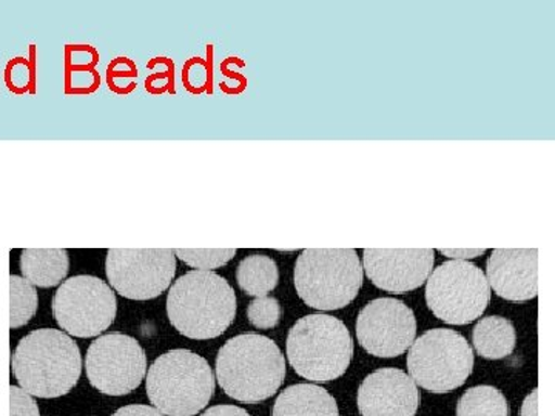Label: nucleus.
I'll return each mask as SVG.
<instances>
[{
  "mask_svg": "<svg viewBox=\"0 0 555 416\" xmlns=\"http://www.w3.org/2000/svg\"><path fill=\"white\" fill-rule=\"evenodd\" d=\"M236 295L215 272L185 273L167 297V315L179 334L192 339L221 337L236 316Z\"/></svg>",
  "mask_w": 555,
  "mask_h": 416,
  "instance_id": "obj_1",
  "label": "nucleus"
},
{
  "mask_svg": "<svg viewBox=\"0 0 555 416\" xmlns=\"http://www.w3.org/2000/svg\"><path fill=\"white\" fill-rule=\"evenodd\" d=\"M21 389L38 398L67 395L78 385L82 358L78 344L56 328H39L22 338L11 358Z\"/></svg>",
  "mask_w": 555,
  "mask_h": 416,
  "instance_id": "obj_2",
  "label": "nucleus"
},
{
  "mask_svg": "<svg viewBox=\"0 0 555 416\" xmlns=\"http://www.w3.org/2000/svg\"><path fill=\"white\" fill-rule=\"evenodd\" d=\"M284 378L286 360L276 342L268 337L238 335L219 349L217 379L233 400L261 403L275 395Z\"/></svg>",
  "mask_w": 555,
  "mask_h": 416,
  "instance_id": "obj_3",
  "label": "nucleus"
},
{
  "mask_svg": "<svg viewBox=\"0 0 555 416\" xmlns=\"http://www.w3.org/2000/svg\"><path fill=\"white\" fill-rule=\"evenodd\" d=\"M294 281L309 308L331 312L357 298L364 270L353 248H308L295 262Z\"/></svg>",
  "mask_w": 555,
  "mask_h": 416,
  "instance_id": "obj_4",
  "label": "nucleus"
},
{
  "mask_svg": "<svg viewBox=\"0 0 555 416\" xmlns=\"http://www.w3.org/2000/svg\"><path fill=\"white\" fill-rule=\"evenodd\" d=\"M352 356V337L338 317L308 315L288 330V363L309 381L327 382L343 377Z\"/></svg>",
  "mask_w": 555,
  "mask_h": 416,
  "instance_id": "obj_5",
  "label": "nucleus"
},
{
  "mask_svg": "<svg viewBox=\"0 0 555 416\" xmlns=\"http://www.w3.org/2000/svg\"><path fill=\"white\" fill-rule=\"evenodd\" d=\"M214 392V372L203 356L190 350H170L149 368V400L160 414L196 415L210 403Z\"/></svg>",
  "mask_w": 555,
  "mask_h": 416,
  "instance_id": "obj_6",
  "label": "nucleus"
},
{
  "mask_svg": "<svg viewBox=\"0 0 555 416\" xmlns=\"http://www.w3.org/2000/svg\"><path fill=\"white\" fill-rule=\"evenodd\" d=\"M408 370L415 385L429 392H452L473 375V347L459 332L434 328L412 342Z\"/></svg>",
  "mask_w": 555,
  "mask_h": 416,
  "instance_id": "obj_7",
  "label": "nucleus"
},
{
  "mask_svg": "<svg viewBox=\"0 0 555 416\" xmlns=\"http://www.w3.org/2000/svg\"><path fill=\"white\" fill-rule=\"evenodd\" d=\"M491 301V287L483 270L469 261H448L438 265L426 281V302L430 312L454 326H465L483 315Z\"/></svg>",
  "mask_w": 555,
  "mask_h": 416,
  "instance_id": "obj_8",
  "label": "nucleus"
},
{
  "mask_svg": "<svg viewBox=\"0 0 555 416\" xmlns=\"http://www.w3.org/2000/svg\"><path fill=\"white\" fill-rule=\"evenodd\" d=\"M118 301L101 277L79 275L64 281L53 299V315L62 330L76 338L100 337L115 323Z\"/></svg>",
  "mask_w": 555,
  "mask_h": 416,
  "instance_id": "obj_9",
  "label": "nucleus"
},
{
  "mask_svg": "<svg viewBox=\"0 0 555 416\" xmlns=\"http://www.w3.org/2000/svg\"><path fill=\"white\" fill-rule=\"evenodd\" d=\"M105 272L112 287L124 298L149 301L170 287L177 273L171 248H112Z\"/></svg>",
  "mask_w": 555,
  "mask_h": 416,
  "instance_id": "obj_10",
  "label": "nucleus"
},
{
  "mask_svg": "<svg viewBox=\"0 0 555 416\" xmlns=\"http://www.w3.org/2000/svg\"><path fill=\"white\" fill-rule=\"evenodd\" d=\"M91 386L105 395L120 396L133 392L147 372V356L137 339L109 334L91 342L86 358Z\"/></svg>",
  "mask_w": 555,
  "mask_h": 416,
  "instance_id": "obj_11",
  "label": "nucleus"
},
{
  "mask_svg": "<svg viewBox=\"0 0 555 416\" xmlns=\"http://www.w3.org/2000/svg\"><path fill=\"white\" fill-rule=\"evenodd\" d=\"M414 312L396 298H378L361 310L357 320V338L371 355L396 358L415 341Z\"/></svg>",
  "mask_w": 555,
  "mask_h": 416,
  "instance_id": "obj_12",
  "label": "nucleus"
},
{
  "mask_svg": "<svg viewBox=\"0 0 555 416\" xmlns=\"http://www.w3.org/2000/svg\"><path fill=\"white\" fill-rule=\"evenodd\" d=\"M434 262L433 248H366L363 270L382 290L408 294L426 283Z\"/></svg>",
  "mask_w": 555,
  "mask_h": 416,
  "instance_id": "obj_13",
  "label": "nucleus"
},
{
  "mask_svg": "<svg viewBox=\"0 0 555 416\" xmlns=\"http://www.w3.org/2000/svg\"><path fill=\"white\" fill-rule=\"evenodd\" d=\"M357 403L363 416H415L418 387L406 372L379 368L361 382Z\"/></svg>",
  "mask_w": 555,
  "mask_h": 416,
  "instance_id": "obj_14",
  "label": "nucleus"
},
{
  "mask_svg": "<svg viewBox=\"0 0 555 416\" xmlns=\"http://www.w3.org/2000/svg\"><path fill=\"white\" fill-rule=\"evenodd\" d=\"M486 280L500 298L525 302L539 294V250L495 248L486 264Z\"/></svg>",
  "mask_w": 555,
  "mask_h": 416,
  "instance_id": "obj_15",
  "label": "nucleus"
},
{
  "mask_svg": "<svg viewBox=\"0 0 555 416\" xmlns=\"http://www.w3.org/2000/svg\"><path fill=\"white\" fill-rule=\"evenodd\" d=\"M272 416H339L337 401L323 387L295 385L276 398Z\"/></svg>",
  "mask_w": 555,
  "mask_h": 416,
  "instance_id": "obj_16",
  "label": "nucleus"
},
{
  "mask_svg": "<svg viewBox=\"0 0 555 416\" xmlns=\"http://www.w3.org/2000/svg\"><path fill=\"white\" fill-rule=\"evenodd\" d=\"M69 258L64 248H27L21 255V272L31 286H60L68 275Z\"/></svg>",
  "mask_w": 555,
  "mask_h": 416,
  "instance_id": "obj_17",
  "label": "nucleus"
},
{
  "mask_svg": "<svg viewBox=\"0 0 555 416\" xmlns=\"http://www.w3.org/2000/svg\"><path fill=\"white\" fill-rule=\"evenodd\" d=\"M473 342L478 355L486 360H503L516 349V328L503 316L481 317L474 327Z\"/></svg>",
  "mask_w": 555,
  "mask_h": 416,
  "instance_id": "obj_18",
  "label": "nucleus"
},
{
  "mask_svg": "<svg viewBox=\"0 0 555 416\" xmlns=\"http://www.w3.org/2000/svg\"><path fill=\"white\" fill-rule=\"evenodd\" d=\"M236 281L241 290L251 297H268L270 291L275 290L280 272L275 259L266 255H250L240 262L236 270Z\"/></svg>",
  "mask_w": 555,
  "mask_h": 416,
  "instance_id": "obj_19",
  "label": "nucleus"
},
{
  "mask_svg": "<svg viewBox=\"0 0 555 416\" xmlns=\"http://www.w3.org/2000/svg\"><path fill=\"white\" fill-rule=\"evenodd\" d=\"M456 416H509V404L495 387L477 386L460 398Z\"/></svg>",
  "mask_w": 555,
  "mask_h": 416,
  "instance_id": "obj_20",
  "label": "nucleus"
},
{
  "mask_svg": "<svg viewBox=\"0 0 555 416\" xmlns=\"http://www.w3.org/2000/svg\"><path fill=\"white\" fill-rule=\"evenodd\" d=\"M39 298L35 286L24 277H10V327L20 328L30 323L38 310Z\"/></svg>",
  "mask_w": 555,
  "mask_h": 416,
  "instance_id": "obj_21",
  "label": "nucleus"
},
{
  "mask_svg": "<svg viewBox=\"0 0 555 416\" xmlns=\"http://www.w3.org/2000/svg\"><path fill=\"white\" fill-rule=\"evenodd\" d=\"M175 257L190 268L198 269L201 272H211L232 261L236 257V250L235 248H178L175 250Z\"/></svg>",
  "mask_w": 555,
  "mask_h": 416,
  "instance_id": "obj_22",
  "label": "nucleus"
},
{
  "mask_svg": "<svg viewBox=\"0 0 555 416\" xmlns=\"http://www.w3.org/2000/svg\"><path fill=\"white\" fill-rule=\"evenodd\" d=\"M247 317L251 326L257 328H273L278 326L281 317V306L276 298L261 297L248 304Z\"/></svg>",
  "mask_w": 555,
  "mask_h": 416,
  "instance_id": "obj_23",
  "label": "nucleus"
},
{
  "mask_svg": "<svg viewBox=\"0 0 555 416\" xmlns=\"http://www.w3.org/2000/svg\"><path fill=\"white\" fill-rule=\"evenodd\" d=\"M10 414L11 416H40L39 407L30 393L21 387H10Z\"/></svg>",
  "mask_w": 555,
  "mask_h": 416,
  "instance_id": "obj_24",
  "label": "nucleus"
},
{
  "mask_svg": "<svg viewBox=\"0 0 555 416\" xmlns=\"http://www.w3.org/2000/svg\"><path fill=\"white\" fill-rule=\"evenodd\" d=\"M443 257L455 259V261H467V259H474L481 257L486 253V248H440Z\"/></svg>",
  "mask_w": 555,
  "mask_h": 416,
  "instance_id": "obj_25",
  "label": "nucleus"
},
{
  "mask_svg": "<svg viewBox=\"0 0 555 416\" xmlns=\"http://www.w3.org/2000/svg\"><path fill=\"white\" fill-rule=\"evenodd\" d=\"M112 416H166V415L160 414V412L156 407L142 406V404H133V406H126V407L119 408V411L116 412V414H113Z\"/></svg>",
  "mask_w": 555,
  "mask_h": 416,
  "instance_id": "obj_26",
  "label": "nucleus"
},
{
  "mask_svg": "<svg viewBox=\"0 0 555 416\" xmlns=\"http://www.w3.org/2000/svg\"><path fill=\"white\" fill-rule=\"evenodd\" d=\"M201 416H251L244 408L236 406H215L207 408Z\"/></svg>",
  "mask_w": 555,
  "mask_h": 416,
  "instance_id": "obj_27",
  "label": "nucleus"
},
{
  "mask_svg": "<svg viewBox=\"0 0 555 416\" xmlns=\"http://www.w3.org/2000/svg\"><path fill=\"white\" fill-rule=\"evenodd\" d=\"M521 416H539V390H532L521 406Z\"/></svg>",
  "mask_w": 555,
  "mask_h": 416,
  "instance_id": "obj_28",
  "label": "nucleus"
}]
</instances>
